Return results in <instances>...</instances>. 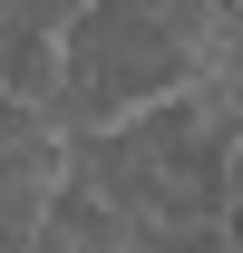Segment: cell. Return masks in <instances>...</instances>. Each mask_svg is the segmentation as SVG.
I'll list each match as a JSON object with an SVG mask.
<instances>
[{
	"mask_svg": "<svg viewBox=\"0 0 243 253\" xmlns=\"http://www.w3.org/2000/svg\"><path fill=\"white\" fill-rule=\"evenodd\" d=\"M234 10H243V0H234Z\"/></svg>",
	"mask_w": 243,
	"mask_h": 253,
	"instance_id": "obj_2",
	"label": "cell"
},
{
	"mask_svg": "<svg viewBox=\"0 0 243 253\" xmlns=\"http://www.w3.org/2000/svg\"><path fill=\"white\" fill-rule=\"evenodd\" d=\"M224 49V10L214 0H88L59 39V88H49V117L68 136H97V126L136 117L156 97L195 88Z\"/></svg>",
	"mask_w": 243,
	"mask_h": 253,
	"instance_id": "obj_1",
	"label": "cell"
}]
</instances>
